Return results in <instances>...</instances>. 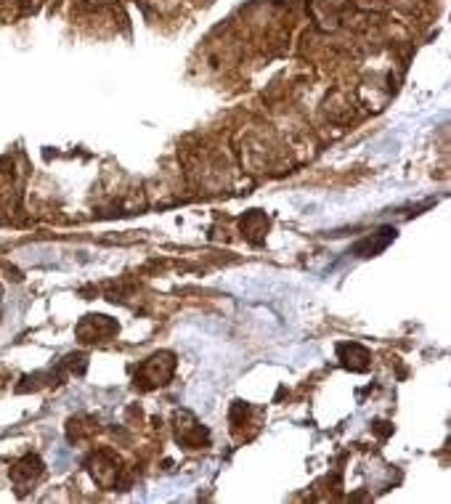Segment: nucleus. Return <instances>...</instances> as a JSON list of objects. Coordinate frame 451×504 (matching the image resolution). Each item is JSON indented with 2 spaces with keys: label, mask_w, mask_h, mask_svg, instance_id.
<instances>
[{
  "label": "nucleus",
  "mask_w": 451,
  "mask_h": 504,
  "mask_svg": "<svg viewBox=\"0 0 451 504\" xmlns=\"http://www.w3.org/2000/svg\"><path fill=\"white\" fill-rule=\"evenodd\" d=\"M141 374H152V377H146L149 383L146 385H162L173 374V356H167V353H162V356H155V359L146 361V366H143Z\"/></svg>",
  "instance_id": "f257e3e1"
},
{
  "label": "nucleus",
  "mask_w": 451,
  "mask_h": 504,
  "mask_svg": "<svg viewBox=\"0 0 451 504\" xmlns=\"http://www.w3.org/2000/svg\"><path fill=\"white\" fill-rule=\"evenodd\" d=\"M40 472H43V462H40L37 456H27V459H22V462L13 467L11 478L16 480L19 486H27V483H32Z\"/></svg>",
  "instance_id": "7ed1b4c3"
},
{
  "label": "nucleus",
  "mask_w": 451,
  "mask_h": 504,
  "mask_svg": "<svg viewBox=\"0 0 451 504\" xmlns=\"http://www.w3.org/2000/svg\"><path fill=\"white\" fill-rule=\"evenodd\" d=\"M91 465H93L91 472H93L96 483H101V486H115L117 483V465L107 454H98Z\"/></svg>",
  "instance_id": "f03ea898"
}]
</instances>
